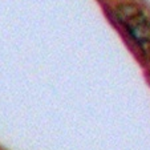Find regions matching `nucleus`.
Masks as SVG:
<instances>
[{
  "label": "nucleus",
  "instance_id": "nucleus-1",
  "mask_svg": "<svg viewBox=\"0 0 150 150\" xmlns=\"http://www.w3.org/2000/svg\"><path fill=\"white\" fill-rule=\"evenodd\" d=\"M116 19L142 53L150 57V20L146 13L138 6L122 4L116 9Z\"/></svg>",
  "mask_w": 150,
  "mask_h": 150
}]
</instances>
